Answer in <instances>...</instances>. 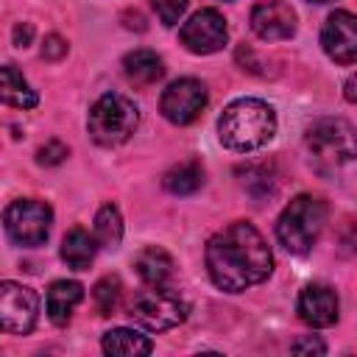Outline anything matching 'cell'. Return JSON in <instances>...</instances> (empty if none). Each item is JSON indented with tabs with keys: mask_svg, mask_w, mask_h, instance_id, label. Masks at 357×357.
<instances>
[{
	"mask_svg": "<svg viewBox=\"0 0 357 357\" xmlns=\"http://www.w3.org/2000/svg\"><path fill=\"white\" fill-rule=\"evenodd\" d=\"M206 271L220 290L240 293L259 284L273 271V254L265 237L245 220H234L206 243Z\"/></svg>",
	"mask_w": 357,
	"mask_h": 357,
	"instance_id": "6da1fadb",
	"label": "cell"
},
{
	"mask_svg": "<svg viewBox=\"0 0 357 357\" xmlns=\"http://www.w3.org/2000/svg\"><path fill=\"white\" fill-rule=\"evenodd\" d=\"M276 134V114L259 98H237L218 117V137L223 148L251 153L265 148Z\"/></svg>",
	"mask_w": 357,
	"mask_h": 357,
	"instance_id": "7a4b0ae2",
	"label": "cell"
},
{
	"mask_svg": "<svg viewBox=\"0 0 357 357\" xmlns=\"http://www.w3.org/2000/svg\"><path fill=\"white\" fill-rule=\"evenodd\" d=\"M310 162L318 173L329 176L354 159V128L340 117H324L307 128Z\"/></svg>",
	"mask_w": 357,
	"mask_h": 357,
	"instance_id": "3957f363",
	"label": "cell"
},
{
	"mask_svg": "<svg viewBox=\"0 0 357 357\" xmlns=\"http://www.w3.org/2000/svg\"><path fill=\"white\" fill-rule=\"evenodd\" d=\"M326 223V204L315 195H296L276 220V237L290 254H307Z\"/></svg>",
	"mask_w": 357,
	"mask_h": 357,
	"instance_id": "277c9868",
	"label": "cell"
},
{
	"mask_svg": "<svg viewBox=\"0 0 357 357\" xmlns=\"http://www.w3.org/2000/svg\"><path fill=\"white\" fill-rule=\"evenodd\" d=\"M137 123H139V109L134 106V100H128L120 92H106L89 109L86 128L98 145L114 148L137 131Z\"/></svg>",
	"mask_w": 357,
	"mask_h": 357,
	"instance_id": "5b68a950",
	"label": "cell"
},
{
	"mask_svg": "<svg viewBox=\"0 0 357 357\" xmlns=\"http://www.w3.org/2000/svg\"><path fill=\"white\" fill-rule=\"evenodd\" d=\"M6 234L11 243L17 245H42L50 234V223H53V212L45 201L36 198H20L11 201L6 215Z\"/></svg>",
	"mask_w": 357,
	"mask_h": 357,
	"instance_id": "8992f818",
	"label": "cell"
},
{
	"mask_svg": "<svg viewBox=\"0 0 357 357\" xmlns=\"http://www.w3.org/2000/svg\"><path fill=\"white\" fill-rule=\"evenodd\" d=\"M131 318L137 324H142L145 329L162 332V329L178 326L187 318V304L176 293H170L167 287H151L134 298Z\"/></svg>",
	"mask_w": 357,
	"mask_h": 357,
	"instance_id": "52a82bcc",
	"label": "cell"
},
{
	"mask_svg": "<svg viewBox=\"0 0 357 357\" xmlns=\"http://www.w3.org/2000/svg\"><path fill=\"white\" fill-rule=\"evenodd\" d=\"M39 318V296L20 282H0V329L28 335Z\"/></svg>",
	"mask_w": 357,
	"mask_h": 357,
	"instance_id": "ba28073f",
	"label": "cell"
},
{
	"mask_svg": "<svg viewBox=\"0 0 357 357\" xmlns=\"http://www.w3.org/2000/svg\"><path fill=\"white\" fill-rule=\"evenodd\" d=\"M229 39V25L218 8H201L181 25V42L190 53H218Z\"/></svg>",
	"mask_w": 357,
	"mask_h": 357,
	"instance_id": "9c48e42d",
	"label": "cell"
},
{
	"mask_svg": "<svg viewBox=\"0 0 357 357\" xmlns=\"http://www.w3.org/2000/svg\"><path fill=\"white\" fill-rule=\"evenodd\" d=\"M204 106H206V86L198 78H178V81H173L162 92V100H159L162 114L170 123H176V126L192 123L204 112Z\"/></svg>",
	"mask_w": 357,
	"mask_h": 357,
	"instance_id": "30bf717a",
	"label": "cell"
},
{
	"mask_svg": "<svg viewBox=\"0 0 357 357\" xmlns=\"http://www.w3.org/2000/svg\"><path fill=\"white\" fill-rule=\"evenodd\" d=\"M321 45L329 59L337 64H354L357 59V31H354V14L351 11H335L326 17L321 28Z\"/></svg>",
	"mask_w": 357,
	"mask_h": 357,
	"instance_id": "8fae6325",
	"label": "cell"
},
{
	"mask_svg": "<svg viewBox=\"0 0 357 357\" xmlns=\"http://www.w3.org/2000/svg\"><path fill=\"white\" fill-rule=\"evenodd\" d=\"M251 28L265 42L290 39L296 33V11L284 0H265L251 11Z\"/></svg>",
	"mask_w": 357,
	"mask_h": 357,
	"instance_id": "7c38bea8",
	"label": "cell"
},
{
	"mask_svg": "<svg viewBox=\"0 0 357 357\" xmlns=\"http://www.w3.org/2000/svg\"><path fill=\"white\" fill-rule=\"evenodd\" d=\"M337 293L329 284H307L298 293V315L310 326H332L337 321Z\"/></svg>",
	"mask_w": 357,
	"mask_h": 357,
	"instance_id": "4fadbf2b",
	"label": "cell"
},
{
	"mask_svg": "<svg viewBox=\"0 0 357 357\" xmlns=\"http://www.w3.org/2000/svg\"><path fill=\"white\" fill-rule=\"evenodd\" d=\"M134 268L139 273V279L148 284V287H167L173 282V257L165 251V248H142L137 257H134Z\"/></svg>",
	"mask_w": 357,
	"mask_h": 357,
	"instance_id": "5bb4252c",
	"label": "cell"
},
{
	"mask_svg": "<svg viewBox=\"0 0 357 357\" xmlns=\"http://www.w3.org/2000/svg\"><path fill=\"white\" fill-rule=\"evenodd\" d=\"M81 298H84V287H81L78 282H73V279H59V282H53V284L47 287V301H45L47 318H50L56 326H64V324L70 321L73 310L81 304Z\"/></svg>",
	"mask_w": 357,
	"mask_h": 357,
	"instance_id": "9a60e30c",
	"label": "cell"
},
{
	"mask_svg": "<svg viewBox=\"0 0 357 357\" xmlns=\"http://www.w3.org/2000/svg\"><path fill=\"white\" fill-rule=\"evenodd\" d=\"M98 254V240L86 229H70L61 240V259L73 271H86Z\"/></svg>",
	"mask_w": 357,
	"mask_h": 357,
	"instance_id": "2e32d148",
	"label": "cell"
},
{
	"mask_svg": "<svg viewBox=\"0 0 357 357\" xmlns=\"http://www.w3.org/2000/svg\"><path fill=\"white\" fill-rule=\"evenodd\" d=\"M0 100L14 109H33L39 103V95L28 86L25 75L14 64H6L0 67Z\"/></svg>",
	"mask_w": 357,
	"mask_h": 357,
	"instance_id": "e0dca14e",
	"label": "cell"
},
{
	"mask_svg": "<svg viewBox=\"0 0 357 357\" xmlns=\"http://www.w3.org/2000/svg\"><path fill=\"white\" fill-rule=\"evenodd\" d=\"M123 70H126L128 81H134L139 86H151L165 75V64L153 50H131L123 59Z\"/></svg>",
	"mask_w": 357,
	"mask_h": 357,
	"instance_id": "ac0fdd59",
	"label": "cell"
},
{
	"mask_svg": "<svg viewBox=\"0 0 357 357\" xmlns=\"http://www.w3.org/2000/svg\"><path fill=\"white\" fill-rule=\"evenodd\" d=\"M100 346H103L106 354H114V357H137V354H151L153 351V343L145 335H139L134 329H126V326L106 332Z\"/></svg>",
	"mask_w": 357,
	"mask_h": 357,
	"instance_id": "d6986e66",
	"label": "cell"
},
{
	"mask_svg": "<svg viewBox=\"0 0 357 357\" xmlns=\"http://www.w3.org/2000/svg\"><path fill=\"white\" fill-rule=\"evenodd\" d=\"M162 184L173 195H190L204 184V170H201L198 162H178L165 173Z\"/></svg>",
	"mask_w": 357,
	"mask_h": 357,
	"instance_id": "ffe728a7",
	"label": "cell"
},
{
	"mask_svg": "<svg viewBox=\"0 0 357 357\" xmlns=\"http://www.w3.org/2000/svg\"><path fill=\"white\" fill-rule=\"evenodd\" d=\"M95 240L106 248H117L123 240V218L114 204H106L95 215Z\"/></svg>",
	"mask_w": 357,
	"mask_h": 357,
	"instance_id": "44dd1931",
	"label": "cell"
},
{
	"mask_svg": "<svg viewBox=\"0 0 357 357\" xmlns=\"http://www.w3.org/2000/svg\"><path fill=\"white\" fill-rule=\"evenodd\" d=\"M95 301H98L100 315H112L117 310V301H120V279L117 276L100 279L95 284Z\"/></svg>",
	"mask_w": 357,
	"mask_h": 357,
	"instance_id": "7402d4cb",
	"label": "cell"
},
{
	"mask_svg": "<svg viewBox=\"0 0 357 357\" xmlns=\"http://www.w3.org/2000/svg\"><path fill=\"white\" fill-rule=\"evenodd\" d=\"M187 3L190 0H151V6L156 8V14L165 25H176L181 20V14L187 11Z\"/></svg>",
	"mask_w": 357,
	"mask_h": 357,
	"instance_id": "603a6c76",
	"label": "cell"
},
{
	"mask_svg": "<svg viewBox=\"0 0 357 357\" xmlns=\"http://www.w3.org/2000/svg\"><path fill=\"white\" fill-rule=\"evenodd\" d=\"M64 156H67V148L59 139H50L36 151V162L39 165H59V162H64Z\"/></svg>",
	"mask_w": 357,
	"mask_h": 357,
	"instance_id": "cb8c5ba5",
	"label": "cell"
},
{
	"mask_svg": "<svg viewBox=\"0 0 357 357\" xmlns=\"http://www.w3.org/2000/svg\"><path fill=\"white\" fill-rule=\"evenodd\" d=\"M64 53H67V42H64L59 33H50V36L45 39V45H42V56L50 59V61H56V59H61Z\"/></svg>",
	"mask_w": 357,
	"mask_h": 357,
	"instance_id": "d4e9b609",
	"label": "cell"
},
{
	"mask_svg": "<svg viewBox=\"0 0 357 357\" xmlns=\"http://www.w3.org/2000/svg\"><path fill=\"white\" fill-rule=\"evenodd\" d=\"M296 354H324V343L318 340V337H301V340H296L293 346H290Z\"/></svg>",
	"mask_w": 357,
	"mask_h": 357,
	"instance_id": "484cf974",
	"label": "cell"
},
{
	"mask_svg": "<svg viewBox=\"0 0 357 357\" xmlns=\"http://www.w3.org/2000/svg\"><path fill=\"white\" fill-rule=\"evenodd\" d=\"M31 36H33V25H31V22H20V25L14 28V45H17V47H25V45L31 42Z\"/></svg>",
	"mask_w": 357,
	"mask_h": 357,
	"instance_id": "4316f807",
	"label": "cell"
},
{
	"mask_svg": "<svg viewBox=\"0 0 357 357\" xmlns=\"http://www.w3.org/2000/svg\"><path fill=\"white\" fill-rule=\"evenodd\" d=\"M346 98H349V100H354V78H349V81H346Z\"/></svg>",
	"mask_w": 357,
	"mask_h": 357,
	"instance_id": "83f0119b",
	"label": "cell"
},
{
	"mask_svg": "<svg viewBox=\"0 0 357 357\" xmlns=\"http://www.w3.org/2000/svg\"><path fill=\"white\" fill-rule=\"evenodd\" d=\"M312 3H324V0H312Z\"/></svg>",
	"mask_w": 357,
	"mask_h": 357,
	"instance_id": "f1b7e54d",
	"label": "cell"
}]
</instances>
